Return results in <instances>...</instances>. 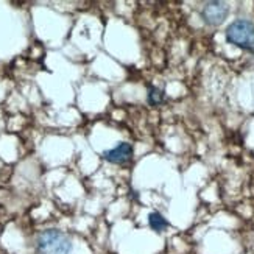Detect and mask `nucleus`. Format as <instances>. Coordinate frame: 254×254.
<instances>
[{
    "label": "nucleus",
    "mask_w": 254,
    "mask_h": 254,
    "mask_svg": "<svg viewBox=\"0 0 254 254\" xmlns=\"http://www.w3.org/2000/svg\"><path fill=\"white\" fill-rule=\"evenodd\" d=\"M72 242L58 229L42 231L36 239L38 254H70Z\"/></svg>",
    "instance_id": "nucleus-1"
},
{
    "label": "nucleus",
    "mask_w": 254,
    "mask_h": 254,
    "mask_svg": "<svg viewBox=\"0 0 254 254\" xmlns=\"http://www.w3.org/2000/svg\"><path fill=\"white\" fill-rule=\"evenodd\" d=\"M226 41L245 50H254V24L247 19H237L226 28Z\"/></svg>",
    "instance_id": "nucleus-2"
},
{
    "label": "nucleus",
    "mask_w": 254,
    "mask_h": 254,
    "mask_svg": "<svg viewBox=\"0 0 254 254\" xmlns=\"http://www.w3.org/2000/svg\"><path fill=\"white\" fill-rule=\"evenodd\" d=\"M229 6L225 2H207L201 9V17L207 25L217 27L228 17Z\"/></svg>",
    "instance_id": "nucleus-3"
},
{
    "label": "nucleus",
    "mask_w": 254,
    "mask_h": 254,
    "mask_svg": "<svg viewBox=\"0 0 254 254\" xmlns=\"http://www.w3.org/2000/svg\"><path fill=\"white\" fill-rule=\"evenodd\" d=\"M132 154H134V148H132L131 143L128 142H120L117 147H114L113 150H108L103 153V158L111 162V164H117V165H124L128 164L132 159Z\"/></svg>",
    "instance_id": "nucleus-4"
},
{
    "label": "nucleus",
    "mask_w": 254,
    "mask_h": 254,
    "mask_svg": "<svg viewBox=\"0 0 254 254\" xmlns=\"http://www.w3.org/2000/svg\"><path fill=\"white\" fill-rule=\"evenodd\" d=\"M148 222H150L151 229L158 231V233H162V231L169 226V222H167V220L164 218V215L159 214V212H153V214H150Z\"/></svg>",
    "instance_id": "nucleus-5"
},
{
    "label": "nucleus",
    "mask_w": 254,
    "mask_h": 254,
    "mask_svg": "<svg viewBox=\"0 0 254 254\" xmlns=\"http://www.w3.org/2000/svg\"><path fill=\"white\" fill-rule=\"evenodd\" d=\"M147 100H148L150 106H159L165 100V94H164L162 89H158V87H150V89H148V95H147Z\"/></svg>",
    "instance_id": "nucleus-6"
}]
</instances>
